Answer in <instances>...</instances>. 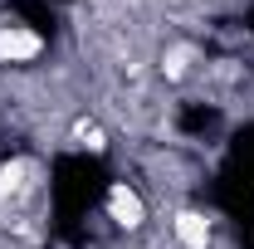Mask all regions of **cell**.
Returning a JSON list of instances; mask_svg holds the SVG:
<instances>
[{
    "label": "cell",
    "instance_id": "obj_2",
    "mask_svg": "<svg viewBox=\"0 0 254 249\" xmlns=\"http://www.w3.org/2000/svg\"><path fill=\"white\" fill-rule=\"evenodd\" d=\"M108 220H113V225H123V230H137V225L147 220L142 195L127 186V181H113V186H108Z\"/></svg>",
    "mask_w": 254,
    "mask_h": 249
},
{
    "label": "cell",
    "instance_id": "obj_5",
    "mask_svg": "<svg viewBox=\"0 0 254 249\" xmlns=\"http://www.w3.org/2000/svg\"><path fill=\"white\" fill-rule=\"evenodd\" d=\"M190 59H195V49H190V44H176V49L166 54V63H161V73H166V78H181L190 68Z\"/></svg>",
    "mask_w": 254,
    "mask_h": 249
},
{
    "label": "cell",
    "instance_id": "obj_6",
    "mask_svg": "<svg viewBox=\"0 0 254 249\" xmlns=\"http://www.w3.org/2000/svg\"><path fill=\"white\" fill-rule=\"evenodd\" d=\"M73 137H78V147H88V152H103V147H108L98 123H73Z\"/></svg>",
    "mask_w": 254,
    "mask_h": 249
},
{
    "label": "cell",
    "instance_id": "obj_1",
    "mask_svg": "<svg viewBox=\"0 0 254 249\" xmlns=\"http://www.w3.org/2000/svg\"><path fill=\"white\" fill-rule=\"evenodd\" d=\"M39 49H44V39L30 25H15V20L0 25V63H30L39 59Z\"/></svg>",
    "mask_w": 254,
    "mask_h": 249
},
{
    "label": "cell",
    "instance_id": "obj_3",
    "mask_svg": "<svg viewBox=\"0 0 254 249\" xmlns=\"http://www.w3.org/2000/svg\"><path fill=\"white\" fill-rule=\"evenodd\" d=\"M34 190V161H5L0 166V205H15V200H25Z\"/></svg>",
    "mask_w": 254,
    "mask_h": 249
},
{
    "label": "cell",
    "instance_id": "obj_4",
    "mask_svg": "<svg viewBox=\"0 0 254 249\" xmlns=\"http://www.w3.org/2000/svg\"><path fill=\"white\" fill-rule=\"evenodd\" d=\"M176 240L186 249H205L210 245V220L200 215V210H181L176 215Z\"/></svg>",
    "mask_w": 254,
    "mask_h": 249
}]
</instances>
